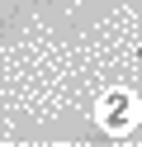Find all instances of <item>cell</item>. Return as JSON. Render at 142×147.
Wrapping results in <instances>:
<instances>
[{
	"label": "cell",
	"instance_id": "6da1fadb",
	"mask_svg": "<svg viewBox=\"0 0 142 147\" xmlns=\"http://www.w3.org/2000/svg\"><path fill=\"white\" fill-rule=\"evenodd\" d=\"M38 5H57V0H38Z\"/></svg>",
	"mask_w": 142,
	"mask_h": 147
}]
</instances>
